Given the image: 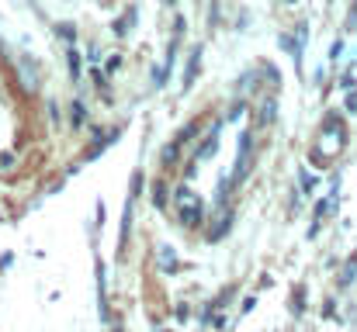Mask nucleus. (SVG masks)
<instances>
[{"label":"nucleus","instance_id":"nucleus-5","mask_svg":"<svg viewBox=\"0 0 357 332\" xmlns=\"http://www.w3.org/2000/svg\"><path fill=\"white\" fill-rule=\"evenodd\" d=\"M274 118H278V104H274V97H267V101L260 104L257 125H260V128H267V125H274Z\"/></svg>","mask_w":357,"mask_h":332},{"label":"nucleus","instance_id":"nucleus-7","mask_svg":"<svg viewBox=\"0 0 357 332\" xmlns=\"http://www.w3.org/2000/svg\"><path fill=\"white\" fill-rule=\"evenodd\" d=\"M160 270H181V260H177V253L170 246L160 249Z\"/></svg>","mask_w":357,"mask_h":332},{"label":"nucleus","instance_id":"nucleus-4","mask_svg":"<svg viewBox=\"0 0 357 332\" xmlns=\"http://www.w3.org/2000/svg\"><path fill=\"white\" fill-rule=\"evenodd\" d=\"M198 70H202V49H195L191 52V59H188V70H184V90H191V84H195V77H198Z\"/></svg>","mask_w":357,"mask_h":332},{"label":"nucleus","instance_id":"nucleus-3","mask_svg":"<svg viewBox=\"0 0 357 332\" xmlns=\"http://www.w3.org/2000/svg\"><path fill=\"white\" fill-rule=\"evenodd\" d=\"M219 132H222V118H215L212 125H208V132H205V139H202V145L195 149V163H202V159H208L215 149H219Z\"/></svg>","mask_w":357,"mask_h":332},{"label":"nucleus","instance_id":"nucleus-1","mask_svg":"<svg viewBox=\"0 0 357 332\" xmlns=\"http://www.w3.org/2000/svg\"><path fill=\"white\" fill-rule=\"evenodd\" d=\"M347 145V125L337 118V114H326V121H323V128H319V139H316V145H312V163H330V159H337V152Z\"/></svg>","mask_w":357,"mask_h":332},{"label":"nucleus","instance_id":"nucleus-13","mask_svg":"<svg viewBox=\"0 0 357 332\" xmlns=\"http://www.w3.org/2000/svg\"><path fill=\"white\" fill-rule=\"evenodd\" d=\"M153 201H156V208H167V198H163V184H156V198H153Z\"/></svg>","mask_w":357,"mask_h":332},{"label":"nucleus","instance_id":"nucleus-6","mask_svg":"<svg viewBox=\"0 0 357 332\" xmlns=\"http://www.w3.org/2000/svg\"><path fill=\"white\" fill-rule=\"evenodd\" d=\"M229 225H233V212H222V215H219V225L208 232V239H212V242H219V239L229 232Z\"/></svg>","mask_w":357,"mask_h":332},{"label":"nucleus","instance_id":"nucleus-14","mask_svg":"<svg viewBox=\"0 0 357 332\" xmlns=\"http://www.w3.org/2000/svg\"><path fill=\"white\" fill-rule=\"evenodd\" d=\"M347 111H357V87L347 94Z\"/></svg>","mask_w":357,"mask_h":332},{"label":"nucleus","instance_id":"nucleus-9","mask_svg":"<svg viewBox=\"0 0 357 332\" xmlns=\"http://www.w3.org/2000/svg\"><path fill=\"white\" fill-rule=\"evenodd\" d=\"M59 35H63V38H66L70 45H73V38H77V31H73V24H59Z\"/></svg>","mask_w":357,"mask_h":332},{"label":"nucleus","instance_id":"nucleus-11","mask_svg":"<svg viewBox=\"0 0 357 332\" xmlns=\"http://www.w3.org/2000/svg\"><path fill=\"white\" fill-rule=\"evenodd\" d=\"M354 274H357V260H351V263H347V270H344V284H351V280H354Z\"/></svg>","mask_w":357,"mask_h":332},{"label":"nucleus","instance_id":"nucleus-2","mask_svg":"<svg viewBox=\"0 0 357 332\" xmlns=\"http://www.w3.org/2000/svg\"><path fill=\"white\" fill-rule=\"evenodd\" d=\"M174 212H177V219L184 221L188 228H202L205 225V201L188 184H181L174 191Z\"/></svg>","mask_w":357,"mask_h":332},{"label":"nucleus","instance_id":"nucleus-12","mask_svg":"<svg viewBox=\"0 0 357 332\" xmlns=\"http://www.w3.org/2000/svg\"><path fill=\"white\" fill-rule=\"evenodd\" d=\"M73 125H84V104L80 101L73 104Z\"/></svg>","mask_w":357,"mask_h":332},{"label":"nucleus","instance_id":"nucleus-10","mask_svg":"<svg viewBox=\"0 0 357 332\" xmlns=\"http://www.w3.org/2000/svg\"><path fill=\"white\" fill-rule=\"evenodd\" d=\"M312 187H316V177H312V173H302V191L312 194Z\"/></svg>","mask_w":357,"mask_h":332},{"label":"nucleus","instance_id":"nucleus-15","mask_svg":"<svg viewBox=\"0 0 357 332\" xmlns=\"http://www.w3.org/2000/svg\"><path fill=\"white\" fill-rule=\"evenodd\" d=\"M163 332H174V329H163Z\"/></svg>","mask_w":357,"mask_h":332},{"label":"nucleus","instance_id":"nucleus-16","mask_svg":"<svg viewBox=\"0 0 357 332\" xmlns=\"http://www.w3.org/2000/svg\"><path fill=\"white\" fill-rule=\"evenodd\" d=\"M288 3H295V0H288Z\"/></svg>","mask_w":357,"mask_h":332},{"label":"nucleus","instance_id":"nucleus-8","mask_svg":"<svg viewBox=\"0 0 357 332\" xmlns=\"http://www.w3.org/2000/svg\"><path fill=\"white\" fill-rule=\"evenodd\" d=\"M66 63H70V77L77 80V77H80V52H77L73 45L66 49Z\"/></svg>","mask_w":357,"mask_h":332}]
</instances>
